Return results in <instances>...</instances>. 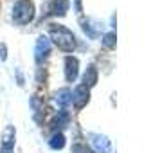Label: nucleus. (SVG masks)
I'll list each match as a JSON object with an SVG mask.
<instances>
[{"instance_id":"6","label":"nucleus","mask_w":144,"mask_h":153,"mask_svg":"<svg viewBox=\"0 0 144 153\" xmlns=\"http://www.w3.org/2000/svg\"><path fill=\"white\" fill-rule=\"evenodd\" d=\"M49 52H50V42H49L47 38L40 36V38L36 40V47H34V58H36V61L42 63V61L47 58Z\"/></svg>"},{"instance_id":"12","label":"nucleus","mask_w":144,"mask_h":153,"mask_svg":"<svg viewBox=\"0 0 144 153\" xmlns=\"http://www.w3.org/2000/svg\"><path fill=\"white\" fill-rule=\"evenodd\" d=\"M103 45L108 49H114L115 47V33H106L103 36Z\"/></svg>"},{"instance_id":"5","label":"nucleus","mask_w":144,"mask_h":153,"mask_svg":"<svg viewBox=\"0 0 144 153\" xmlns=\"http://www.w3.org/2000/svg\"><path fill=\"white\" fill-rule=\"evenodd\" d=\"M78 72H79V61H78L76 58L68 56V58L65 59V78H67V81H68V83L76 81Z\"/></svg>"},{"instance_id":"1","label":"nucleus","mask_w":144,"mask_h":153,"mask_svg":"<svg viewBox=\"0 0 144 153\" xmlns=\"http://www.w3.org/2000/svg\"><path fill=\"white\" fill-rule=\"evenodd\" d=\"M50 40L54 42V45L63 51V52H72L76 49V36L72 34V31H68L63 25H52L49 29Z\"/></svg>"},{"instance_id":"11","label":"nucleus","mask_w":144,"mask_h":153,"mask_svg":"<svg viewBox=\"0 0 144 153\" xmlns=\"http://www.w3.org/2000/svg\"><path fill=\"white\" fill-rule=\"evenodd\" d=\"M49 146H50L52 149H61V148L65 146V137H63V133H54V135L50 137V140H49Z\"/></svg>"},{"instance_id":"4","label":"nucleus","mask_w":144,"mask_h":153,"mask_svg":"<svg viewBox=\"0 0 144 153\" xmlns=\"http://www.w3.org/2000/svg\"><path fill=\"white\" fill-rule=\"evenodd\" d=\"M15 151V128L7 126L4 135H2V146H0V153H13Z\"/></svg>"},{"instance_id":"10","label":"nucleus","mask_w":144,"mask_h":153,"mask_svg":"<svg viewBox=\"0 0 144 153\" xmlns=\"http://www.w3.org/2000/svg\"><path fill=\"white\" fill-rule=\"evenodd\" d=\"M56 103L59 106H67L70 103V90L68 88H61L58 94H56Z\"/></svg>"},{"instance_id":"13","label":"nucleus","mask_w":144,"mask_h":153,"mask_svg":"<svg viewBox=\"0 0 144 153\" xmlns=\"http://www.w3.org/2000/svg\"><path fill=\"white\" fill-rule=\"evenodd\" d=\"M72 153H90V149H88L85 144H81V142H76L74 146H72Z\"/></svg>"},{"instance_id":"8","label":"nucleus","mask_w":144,"mask_h":153,"mask_svg":"<svg viewBox=\"0 0 144 153\" xmlns=\"http://www.w3.org/2000/svg\"><path fill=\"white\" fill-rule=\"evenodd\" d=\"M68 9V2L67 0H52L49 4V15H54V16H63Z\"/></svg>"},{"instance_id":"2","label":"nucleus","mask_w":144,"mask_h":153,"mask_svg":"<svg viewBox=\"0 0 144 153\" xmlns=\"http://www.w3.org/2000/svg\"><path fill=\"white\" fill-rule=\"evenodd\" d=\"M34 18V6L29 0H18L13 7V20L18 25H25Z\"/></svg>"},{"instance_id":"9","label":"nucleus","mask_w":144,"mask_h":153,"mask_svg":"<svg viewBox=\"0 0 144 153\" xmlns=\"http://www.w3.org/2000/svg\"><path fill=\"white\" fill-rule=\"evenodd\" d=\"M83 83H85L87 88H88V87H94V85L97 83V68H96L94 65H90V67L87 68V72H85V76H83Z\"/></svg>"},{"instance_id":"7","label":"nucleus","mask_w":144,"mask_h":153,"mask_svg":"<svg viewBox=\"0 0 144 153\" xmlns=\"http://www.w3.org/2000/svg\"><path fill=\"white\" fill-rule=\"evenodd\" d=\"M90 142L94 146V149L97 153H108L110 151V140L105 137V135H99V133H90Z\"/></svg>"},{"instance_id":"3","label":"nucleus","mask_w":144,"mask_h":153,"mask_svg":"<svg viewBox=\"0 0 144 153\" xmlns=\"http://www.w3.org/2000/svg\"><path fill=\"white\" fill-rule=\"evenodd\" d=\"M88 97H90V92H88V88H87L85 85L76 87L74 94H70V101L74 103L76 108H83V106L88 103Z\"/></svg>"}]
</instances>
